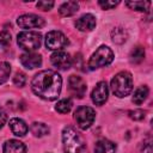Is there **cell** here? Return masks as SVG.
Masks as SVG:
<instances>
[{"label":"cell","instance_id":"obj_1","mask_svg":"<svg viewBox=\"0 0 153 153\" xmlns=\"http://www.w3.org/2000/svg\"><path fill=\"white\" fill-rule=\"evenodd\" d=\"M31 88L39 98L55 100L60 96L62 88V78L57 72L51 69L38 72L31 81Z\"/></svg>","mask_w":153,"mask_h":153},{"label":"cell","instance_id":"obj_2","mask_svg":"<svg viewBox=\"0 0 153 153\" xmlns=\"http://www.w3.org/2000/svg\"><path fill=\"white\" fill-rule=\"evenodd\" d=\"M62 143L65 153H88L82 136L73 127L63 128Z\"/></svg>","mask_w":153,"mask_h":153},{"label":"cell","instance_id":"obj_3","mask_svg":"<svg viewBox=\"0 0 153 153\" xmlns=\"http://www.w3.org/2000/svg\"><path fill=\"white\" fill-rule=\"evenodd\" d=\"M111 90L115 96L118 98L127 97L133 90V78L131 74L127 71L117 73L111 79Z\"/></svg>","mask_w":153,"mask_h":153},{"label":"cell","instance_id":"obj_4","mask_svg":"<svg viewBox=\"0 0 153 153\" xmlns=\"http://www.w3.org/2000/svg\"><path fill=\"white\" fill-rule=\"evenodd\" d=\"M17 43L19 48L24 49L27 53H33L41 47L42 36L36 31H23L17 36Z\"/></svg>","mask_w":153,"mask_h":153},{"label":"cell","instance_id":"obj_5","mask_svg":"<svg viewBox=\"0 0 153 153\" xmlns=\"http://www.w3.org/2000/svg\"><path fill=\"white\" fill-rule=\"evenodd\" d=\"M114 61V53L106 45H100L90 57L88 67L90 69H97L104 66L110 65Z\"/></svg>","mask_w":153,"mask_h":153},{"label":"cell","instance_id":"obj_6","mask_svg":"<svg viewBox=\"0 0 153 153\" xmlns=\"http://www.w3.org/2000/svg\"><path fill=\"white\" fill-rule=\"evenodd\" d=\"M96 118V112L90 106H79L74 112V120L76 121V124L81 129L90 128Z\"/></svg>","mask_w":153,"mask_h":153},{"label":"cell","instance_id":"obj_7","mask_svg":"<svg viewBox=\"0 0 153 153\" xmlns=\"http://www.w3.org/2000/svg\"><path fill=\"white\" fill-rule=\"evenodd\" d=\"M68 44L67 37L61 31H50L45 36V45L51 50H61Z\"/></svg>","mask_w":153,"mask_h":153},{"label":"cell","instance_id":"obj_8","mask_svg":"<svg viewBox=\"0 0 153 153\" xmlns=\"http://www.w3.org/2000/svg\"><path fill=\"white\" fill-rule=\"evenodd\" d=\"M17 24L23 29H37V27L39 29L44 26L45 20L37 14L30 13V14H23L18 17Z\"/></svg>","mask_w":153,"mask_h":153},{"label":"cell","instance_id":"obj_9","mask_svg":"<svg viewBox=\"0 0 153 153\" xmlns=\"http://www.w3.org/2000/svg\"><path fill=\"white\" fill-rule=\"evenodd\" d=\"M68 90L75 98H82L86 93V82L78 75H71L68 79Z\"/></svg>","mask_w":153,"mask_h":153},{"label":"cell","instance_id":"obj_10","mask_svg":"<svg viewBox=\"0 0 153 153\" xmlns=\"http://www.w3.org/2000/svg\"><path fill=\"white\" fill-rule=\"evenodd\" d=\"M50 61L54 67L61 71H66L72 66V57L69 56L68 53L62 51V50H57L53 53L50 56Z\"/></svg>","mask_w":153,"mask_h":153},{"label":"cell","instance_id":"obj_11","mask_svg":"<svg viewBox=\"0 0 153 153\" xmlns=\"http://www.w3.org/2000/svg\"><path fill=\"white\" fill-rule=\"evenodd\" d=\"M108 94H109V90H108L106 82L105 81H99L94 86V88L92 90L91 98H92V102L96 105H103L108 99Z\"/></svg>","mask_w":153,"mask_h":153},{"label":"cell","instance_id":"obj_12","mask_svg":"<svg viewBox=\"0 0 153 153\" xmlns=\"http://www.w3.org/2000/svg\"><path fill=\"white\" fill-rule=\"evenodd\" d=\"M20 63L27 69H33L42 65V56L36 53H25L20 55Z\"/></svg>","mask_w":153,"mask_h":153},{"label":"cell","instance_id":"obj_13","mask_svg":"<svg viewBox=\"0 0 153 153\" xmlns=\"http://www.w3.org/2000/svg\"><path fill=\"white\" fill-rule=\"evenodd\" d=\"M75 27L82 32L91 31L96 27V18L91 13H86L75 20Z\"/></svg>","mask_w":153,"mask_h":153},{"label":"cell","instance_id":"obj_14","mask_svg":"<svg viewBox=\"0 0 153 153\" xmlns=\"http://www.w3.org/2000/svg\"><path fill=\"white\" fill-rule=\"evenodd\" d=\"M4 153H25L26 147L19 140H7L4 145Z\"/></svg>","mask_w":153,"mask_h":153},{"label":"cell","instance_id":"obj_15","mask_svg":"<svg viewBox=\"0 0 153 153\" xmlns=\"http://www.w3.org/2000/svg\"><path fill=\"white\" fill-rule=\"evenodd\" d=\"M10 128H11L12 133L17 136H24L29 130V127L26 126V123L20 118L10 120Z\"/></svg>","mask_w":153,"mask_h":153},{"label":"cell","instance_id":"obj_16","mask_svg":"<svg viewBox=\"0 0 153 153\" xmlns=\"http://www.w3.org/2000/svg\"><path fill=\"white\" fill-rule=\"evenodd\" d=\"M116 145L109 140H99L94 145V153H115Z\"/></svg>","mask_w":153,"mask_h":153},{"label":"cell","instance_id":"obj_17","mask_svg":"<svg viewBox=\"0 0 153 153\" xmlns=\"http://www.w3.org/2000/svg\"><path fill=\"white\" fill-rule=\"evenodd\" d=\"M78 10H79V4L76 1H67L60 6L59 13L62 17H71L74 13H76Z\"/></svg>","mask_w":153,"mask_h":153},{"label":"cell","instance_id":"obj_18","mask_svg":"<svg viewBox=\"0 0 153 153\" xmlns=\"http://www.w3.org/2000/svg\"><path fill=\"white\" fill-rule=\"evenodd\" d=\"M30 130L36 137H42L49 134V127L42 122H33L31 124Z\"/></svg>","mask_w":153,"mask_h":153},{"label":"cell","instance_id":"obj_19","mask_svg":"<svg viewBox=\"0 0 153 153\" xmlns=\"http://www.w3.org/2000/svg\"><path fill=\"white\" fill-rule=\"evenodd\" d=\"M148 92H149V90H148V87L147 86H140L135 92H134V96H133V103H135L136 105H140V104H142L145 100H146V98H147V96H148Z\"/></svg>","mask_w":153,"mask_h":153},{"label":"cell","instance_id":"obj_20","mask_svg":"<svg viewBox=\"0 0 153 153\" xmlns=\"http://www.w3.org/2000/svg\"><path fill=\"white\" fill-rule=\"evenodd\" d=\"M127 37H128V33L123 27H115L111 31V38H112L114 43L122 44L127 41Z\"/></svg>","mask_w":153,"mask_h":153},{"label":"cell","instance_id":"obj_21","mask_svg":"<svg viewBox=\"0 0 153 153\" xmlns=\"http://www.w3.org/2000/svg\"><path fill=\"white\" fill-rule=\"evenodd\" d=\"M129 59H130V62L131 63H135V65L141 63L143 61V59H145V49L142 47H135L130 51Z\"/></svg>","mask_w":153,"mask_h":153},{"label":"cell","instance_id":"obj_22","mask_svg":"<svg viewBox=\"0 0 153 153\" xmlns=\"http://www.w3.org/2000/svg\"><path fill=\"white\" fill-rule=\"evenodd\" d=\"M126 5L134 11L146 12V11H148V8L151 6V1H127Z\"/></svg>","mask_w":153,"mask_h":153},{"label":"cell","instance_id":"obj_23","mask_svg":"<svg viewBox=\"0 0 153 153\" xmlns=\"http://www.w3.org/2000/svg\"><path fill=\"white\" fill-rule=\"evenodd\" d=\"M72 105H73L72 100L68 99V98H65V99H61V100L57 102V104L55 106V110L60 114H67V112L71 111Z\"/></svg>","mask_w":153,"mask_h":153},{"label":"cell","instance_id":"obj_24","mask_svg":"<svg viewBox=\"0 0 153 153\" xmlns=\"http://www.w3.org/2000/svg\"><path fill=\"white\" fill-rule=\"evenodd\" d=\"M11 74V66L8 62H0V85L7 81Z\"/></svg>","mask_w":153,"mask_h":153},{"label":"cell","instance_id":"obj_25","mask_svg":"<svg viewBox=\"0 0 153 153\" xmlns=\"http://www.w3.org/2000/svg\"><path fill=\"white\" fill-rule=\"evenodd\" d=\"M26 82V75L23 73V72H18L16 73L14 78H13V84L18 87H23Z\"/></svg>","mask_w":153,"mask_h":153},{"label":"cell","instance_id":"obj_26","mask_svg":"<svg viewBox=\"0 0 153 153\" xmlns=\"http://www.w3.org/2000/svg\"><path fill=\"white\" fill-rule=\"evenodd\" d=\"M145 114H146V112H145L143 110H141V109L131 110V111L128 112L129 117H130L131 120H134V121H141V120H143V118H145Z\"/></svg>","mask_w":153,"mask_h":153},{"label":"cell","instance_id":"obj_27","mask_svg":"<svg viewBox=\"0 0 153 153\" xmlns=\"http://www.w3.org/2000/svg\"><path fill=\"white\" fill-rule=\"evenodd\" d=\"M11 42V33L6 30L0 32V47H7Z\"/></svg>","mask_w":153,"mask_h":153},{"label":"cell","instance_id":"obj_28","mask_svg":"<svg viewBox=\"0 0 153 153\" xmlns=\"http://www.w3.org/2000/svg\"><path fill=\"white\" fill-rule=\"evenodd\" d=\"M118 4H120V1H109V0H105V1L100 0V1H98V5L102 8H104V10H111V8L116 7Z\"/></svg>","mask_w":153,"mask_h":153},{"label":"cell","instance_id":"obj_29","mask_svg":"<svg viewBox=\"0 0 153 153\" xmlns=\"http://www.w3.org/2000/svg\"><path fill=\"white\" fill-rule=\"evenodd\" d=\"M36 6H37V8L42 10V11H49L53 8L54 2L53 1H38L36 4Z\"/></svg>","mask_w":153,"mask_h":153},{"label":"cell","instance_id":"obj_30","mask_svg":"<svg viewBox=\"0 0 153 153\" xmlns=\"http://www.w3.org/2000/svg\"><path fill=\"white\" fill-rule=\"evenodd\" d=\"M6 121H7V115H6V112L0 108V128H2V126L6 123Z\"/></svg>","mask_w":153,"mask_h":153}]
</instances>
